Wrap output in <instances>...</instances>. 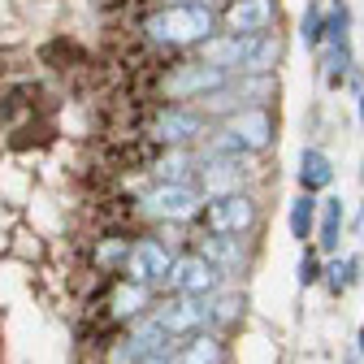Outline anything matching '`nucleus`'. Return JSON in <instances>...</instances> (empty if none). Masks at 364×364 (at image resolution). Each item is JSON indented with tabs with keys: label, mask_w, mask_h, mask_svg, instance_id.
<instances>
[{
	"label": "nucleus",
	"mask_w": 364,
	"mask_h": 364,
	"mask_svg": "<svg viewBox=\"0 0 364 364\" xmlns=\"http://www.w3.org/2000/svg\"><path fill=\"white\" fill-rule=\"evenodd\" d=\"M221 26V14L213 5H161L139 22V35L152 43V48L178 53V48H191V43H208Z\"/></svg>",
	"instance_id": "1"
},
{
	"label": "nucleus",
	"mask_w": 364,
	"mask_h": 364,
	"mask_svg": "<svg viewBox=\"0 0 364 364\" xmlns=\"http://www.w3.org/2000/svg\"><path fill=\"white\" fill-rule=\"evenodd\" d=\"M204 191L200 187H169V182H152V187L134 200L139 217L165 221V225H187L196 217H204Z\"/></svg>",
	"instance_id": "2"
},
{
	"label": "nucleus",
	"mask_w": 364,
	"mask_h": 364,
	"mask_svg": "<svg viewBox=\"0 0 364 364\" xmlns=\"http://www.w3.org/2000/svg\"><path fill=\"white\" fill-rule=\"evenodd\" d=\"M235 78L217 70V65H204V61H173V70L165 74L161 82V100H173V105H196L204 96H213V91L230 87Z\"/></svg>",
	"instance_id": "3"
},
{
	"label": "nucleus",
	"mask_w": 364,
	"mask_h": 364,
	"mask_svg": "<svg viewBox=\"0 0 364 364\" xmlns=\"http://www.w3.org/2000/svg\"><path fill=\"white\" fill-rule=\"evenodd\" d=\"M208 130H213V122L200 117L191 105H165L148 122V139L161 144V148H191V144L204 139Z\"/></svg>",
	"instance_id": "4"
},
{
	"label": "nucleus",
	"mask_w": 364,
	"mask_h": 364,
	"mask_svg": "<svg viewBox=\"0 0 364 364\" xmlns=\"http://www.w3.org/2000/svg\"><path fill=\"white\" fill-rule=\"evenodd\" d=\"M256 165L252 156H200V173H196V187L204 191V200H225V196H239L247 191Z\"/></svg>",
	"instance_id": "5"
},
{
	"label": "nucleus",
	"mask_w": 364,
	"mask_h": 364,
	"mask_svg": "<svg viewBox=\"0 0 364 364\" xmlns=\"http://www.w3.org/2000/svg\"><path fill=\"white\" fill-rule=\"evenodd\" d=\"M200 221H204L208 235H239V239H247L256 225H260V204H256L252 191L225 196V200H208Z\"/></svg>",
	"instance_id": "6"
},
{
	"label": "nucleus",
	"mask_w": 364,
	"mask_h": 364,
	"mask_svg": "<svg viewBox=\"0 0 364 364\" xmlns=\"http://www.w3.org/2000/svg\"><path fill=\"white\" fill-rule=\"evenodd\" d=\"M169 269H173V252L165 239H134L130 243V256L122 264V282H134V287H165L169 278Z\"/></svg>",
	"instance_id": "7"
},
{
	"label": "nucleus",
	"mask_w": 364,
	"mask_h": 364,
	"mask_svg": "<svg viewBox=\"0 0 364 364\" xmlns=\"http://www.w3.org/2000/svg\"><path fill=\"white\" fill-rule=\"evenodd\" d=\"M225 287V278L200 256V252H182L173 256V269H169V278H165V295H191V299H208Z\"/></svg>",
	"instance_id": "8"
},
{
	"label": "nucleus",
	"mask_w": 364,
	"mask_h": 364,
	"mask_svg": "<svg viewBox=\"0 0 364 364\" xmlns=\"http://www.w3.org/2000/svg\"><path fill=\"white\" fill-rule=\"evenodd\" d=\"M152 316L169 330L173 343L213 330V308H208V299H191V295H169V299H161L152 308Z\"/></svg>",
	"instance_id": "9"
},
{
	"label": "nucleus",
	"mask_w": 364,
	"mask_h": 364,
	"mask_svg": "<svg viewBox=\"0 0 364 364\" xmlns=\"http://www.w3.org/2000/svg\"><path fill=\"white\" fill-rule=\"evenodd\" d=\"M273 26H278V0H225L221 5V31L230 35L260 39L273 35Z\"/></svg>",
	"instance_id": "10"
},
{
	"label": "nucleus",
	"mask_w": 364,
	"mask_h": 364,
	"mask_svg": "<svg viewBox=\"0 0 364 364\" xmlns=\"http://www.w3.org/2000/svg\"><path fill=\"white\" fill-rule=\"evenodd\" d=\"M221 126L243 144L247 156H260L273 139H278V122H273L269 109H243V113H235V117H225Z\"/></svg>",
	"instance_id": "11"
},
{
	"label": "nucleus",
	"mask_w": 364,
	"mask_h": 364,
	"mask_svg": "<svg viewBox=\"0 0 364 364\" xmlns=\"http://www.w3.org/2000/svg\"><path fill=\"white\" fill-rule=\"evenodd\" d=\"M196 252L221 273V278H230V273H243L247 269V260H252V247H247V239H239V235H200V243H196Z\"/></svg>",
	"instance_id": "12"
},
{
	"label": "nucleus",
	"mask_w": 364,
	"mask_h": 364,
	"mask_svg": "<svg viewBox=\"0 0 364 364\" xmlns=\"http://www.w3.org/2000/svg\"><path fill=\"white\" fill-rule=\"evenodd\" d=\"M247 53H252V39H247V35H230V31H221V35H213L208 43H200V61L225 70L230 78H243Z\"/></svg>",
	"instance_id": "13"
},
{
	"label": "nucleus",
	"mask_w": 364,
	"mask_h": 364,
	"mask_svg": "<svg viewBox=\"0 0 364 364\" xmlns=\"http://www.w3.org/2000/svg\"><path fill=\"white\" fill-rule=\"evenodd\" d=\"M156 304H152V291L148 287H134V282H122L117 278V287L109 291V299H105V312H109V321H139V316H148Z\"/></svg>",
	"instance_id": "14"
},
{
	"label": "nucleus",
	"mask_w": 364,
	"mask_h": 364,
	"mask_svg": "<svg viewBox=\"0 0 364 364\" xmlns=\"http://www.w3.org/2000/svg\"><path fill=\"white\" fill-rule=\"evenodd\" d=\"M196 173H200V152H191V148H169L152 165V178L169 182V187H196Z\"/></svg>",
	"instance_id": "15"
},
{
	"label": "nucleus",
	"mask_w": 364,
	"mask_h": 364,
	"mask_svg": "<svg viewBox=\"0 0 364 364\" xmlns=\"http://www.w3.org/2000/svg\"><path fill=\"white\" fill-rule=\"evenodd\" d=\"M173 364H225V338L217 330L191 334L173 347Z\"/></svg>",
	"instance_id": "16"
},
{
	"label": "nucleus",
	"mask_w": 364,
	"mask_h": 364,
	"mask_svg": "<svg viewBox=\"0 0 364 364\" xmlns=\"http://www.w3.org/2000/svg\"><path fill=\"white\" fill-rule=\"evenodd\" d=\"M299 187H304V196H316V191L334 187V161L321 148H304L299 152Z\"/></svg>",
	"instance_id": "17"
},
{
	"label": "nucleus",
	"mask_w": 364,
	"mask_h": 364,
	"mask_svg": "<svg viewBox=\"0 0 364 364\" xmlns=\"http://www.w3.org/2000/svg\"><path fill=\"white\" fill-rule=\"evenodd\" d=\"M343 200H321V221H316V252L321 256H334L338 243H343Z\"/></svg>",
	"instance_id": "18"
},
{
	"label": "nucleus",
	"mask_w": 364,
	"mask_h": 364,
	"mask_svg": "<svg viewBox=\"0 0 364 364\" xmlns=\"http://www.w3.org/2000/svg\"><path fill=\"white\" fill-rule=\"evenodd\" d=\"M278 61H282V35L273 31V35L252 39V53H247L243 74H273V70H278Z\"/></svg>",
	"instance_id": "19"
},
{
	"label": "nucleus",
	"mask_w": 364,
	"mask_h": 364,
	"mask_svg": "<svg viewBox=\"0 0 364 364\" xmlns=\"http://www.w3.org/2000/svg\"><path fill=\"white\" fill-rule=\"evenodd\" d=\"M208 308H213V330L221 334V330H230L235 321H243V295L225 282L217 295H208Z\"/></svg>",
	"instance_id": "20"
},
{
	"label": "nucleus",
	"mask_w": 364,
	"mask_h": 364,
	"mask_svg": "<svg viewBox=\"0 0 364 364\" xmlns=\"http://www.w3.org/2000/svg\"><path fill=\"white\" fill-rule=\"evenodd\" d=\"M291 235L308 247V239H316V221H321V204H316V196H299L291 204Z\"/></svg>",
	"instance_id": "21"
},
{
	"label": "nucleus",
	"mask_w": 364,
	"mask_h": 364,
	"mask_svg": "<svg viewBox=\"0 0 364 364\" xmlns=\"http://www.w3.org/2000/svg\"><path fill=\"white\" fill-rule=\"evenodd\" d=\"M360 282V256L351 252V256H334L330 264H326V287H330V295H343V291H351Z\"/></svg>",
	"instance_id": "22"
},
{
	"label": "nucleus",
	"mask_w": 364,
	"mask_h": 364,
	"mask_svg": "<svg viewBox=\"0 0 364 364\" xmlns=\"http://www.w3.org/2000/svg\"><path fill=\"white\" fill-rule=\"evenodd\" d=\"M299 39L308 43V48H326V5L321 0H312L304 22H299Z\"/></svg>",
	"instance_id": "23"
},
{
	"label": "nucleus",
	"mask_w": 364,
	"mask_h": 364,
	"mask_svg": "<svg viewBox=\"0 0 364 364\" xmlns=\"http://www.w3.org/2000/svg\"><path fill=\"white\" fill-rule=\"evenodd\" d=\"M126 256H130V243L126 239H100V247H96V264L105 269V273H122V264H126Z\"/></svg>",
	"instance_id": "24"
},
{
	"label": "nucleus",
	"mask_w": 364,
	"mask_h": 364,
	"mask_svg": "<svg viewBox=\"0 0 364 364\" xmlns=\"http://www.w3.org/2000/svg\"><path fill=\"white\" fill-rule=\"evenodd\" d=\"M295 282H299L304 291H308V287H316V282H326V260H321V252H316V247H304Z\"/></svg>",
	"instance_id": "25"
},
{
	"label": "nucleus",
	"mask_w": 364,
	"mask_h": 364,
	"mask_svg": "<svg viewBox=\"0 0 364 364\" xmlns=\"http://www.w3.org/2000/svg\"><path fill=\"white\" fill-rule=\"evenodd\" d=\"M134 0H96V9L100 14H122V9H130Z\"/></svg>",
	"instance_id": "26"
},
{
	"label": "nucleus",
	"mask_w": 364,
	"mask_h": 364,
	"mask_svg": "<svg viewBox=\"0 0 364 364\" xmlns=\"http://www.w3.org/2000/svg\"><path fill=\"white\" fill-rule=\"evenodd\" d=\"M169 5H217V0H169Z\"/></svg>",
	"instance_id": "27"
},
{
	"label": "nucleus",
	"mask_w": 364,
	"mask_h": 364,
	"mask_svg": "<svg viewBox=\"0 0 364 364\" xmlns=\"http://www.w3.org/2000/svg\"><path fill=\"white\" fill-rule=\"evenodd\" d=\"M355 351H360V355H364V330H360V338H355Z\"/></svg>",
	"instance_id": "28"
},
{
	"label": "nucleus",
	"mask_w": 364,
	"mask_h": 364,
	"mask_svg": "<svg viewBox=\"0 0 364 364\" xmlns=\"http://www.w3.org/2000/svg\"><path fill=\"white\" fill-rule=\"evenodd\" d=\"M355 105H360V126H364V96H360V100H355Z\"/></svg>",
	"instance_id": "29"
}]
</instances>
